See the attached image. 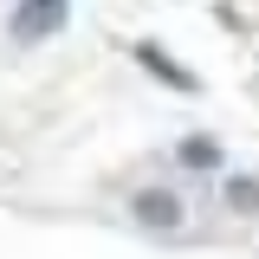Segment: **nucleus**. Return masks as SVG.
<instances>
[{
  "label": "nucleus",
  "instance_id": "1",
  "mask_svg": "<svg viewBox=\"0 0 259 259\" xmlns=\"http://www.w3.org/2000/svg\"><path fill=\"white\" fill-rule=\"evenodd\" d=\"M130 214L149 227V233H182V194L175 188H143L130 201Z\"/></svg>",
  "mask_w": 259,
  "mask_h": 259
},
{
  "label": "nucleus",
  "instance_id": "3",
  "mask_svg": "<svg viewBox=\"0 0 259 259\" xmlns=\"http://www.w3.org/2000/svg\"><path fill=\"white\" fill-rule=\"evenodd\" d=\"M65 20H71V7H65V0H52V7H20V13H13V39H39V32H59Z\"/></svg>",
  "mask_w": 259,
  "mask_h": 259
},
{
  "label": "nucleus",
  "instance_id": "5",
  "mask_svg": "<svg viewBox=\"0 0 259 259\" xmlns=\"http://www.w3.org/2000/svg\"><path fill=\"white\" fill-rule=\"evenodd\" d=\"M227 207L233 214H259V175H227Z\"/></svg>",
  "mask_w": 259,
  "mask_h": 259
},
{
  "label": "nucleus",
  "instance_id": "2",
  "mask_svg": "<svg viewBox=\"0 0 259 259\" xmlns=\"http://www.w3.org/2000/svg\"><path fill=\"white\" fill-rule=\"evenodd\" d=\"M136 59H143V71H149L156 84H168V91H182V97H194V91H201V78H194L188 65H175V59L156 46V39H143V46H136Z\"/></svg>",
  "mask_w": 259,
  "mask_h": 259
},
{
  "label": "nucleus",
  "instance_id": "4",
  "mask_svg": "<svg viewBox=\"0 0 259 259\" xmlns=\"http://www.w3.org/2000/svg\"><path fill=\"white\" fill-rule=\"evenodd\" d=\"M175 156H182V168H207V175H221V168H227V156H221L214 136H182Z\"/></svg>",
  "mask_w": 259,
  "mask_h": 259
}]
</instances>
